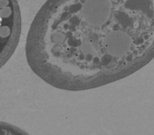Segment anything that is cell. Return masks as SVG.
I'll use <instances>...</instances> for the list:
<instances>
[{
	"label": "cell",
	"instance_id": "2",
	"mask_svg": "<svg viewBox=\"0 0 154 135\" xmlns=\"http://www.w3.org/2000/svg\"><path fill=\"white\" fill-rule=\"evenodd\" d=\"M21 32V14L17 0H0V68L14 52Z\"/></svg>",
	"mask_w": 154,
	"mask_h": 135
},
{
	"label": "cell",
	"instance_id": "1",
	"mask_svg": "<svg viewBox=\"0 0 154 135\" xmlns=\"http://www.w3.org/2000/svg\"><path fill=\"white\" fill-rule=\"evenodd\" d=\"M154 56V0H48L26 44L33 72L66 91L127 77Z\"/></svg>",
	"mask_w": 154,
	"mask_h": 135
},
{
	"label": "cell",
	"instance_id": "3",
	"mask_svg": "<svg viewBox=\"0 0 154 135\" xmlns=\"http://www.w3.org/2000/svg\"><path fill=\"white\" fill-rule=\"evenodd\" d=\"M0 135H30L20 128L0 121Z\"/></svg>",
	"mask_w": 154,
	"mask_h": 135
}]
</instances>
